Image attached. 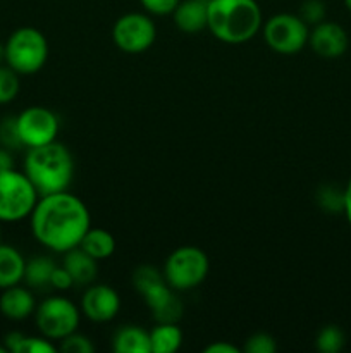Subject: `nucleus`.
I'll list each match as a JSON object with an SVG mask.
<instances>
[{
	"label": "nucleus",
	"mask_w": 351,
	"mask_h": 353,
	"mask_svg": "<svg viewBox=\"0 0 351 353\" xmlns=\"http://www.w3.org/2000/svg\"><path fill=\"white\" fill-rule=\"evenodd\" d=\"M30 223L38 243L55 254H65L79 247L85 233L92 228V217L86 203L65 190L40 196Z\"/></svg>",
	"instance_id": "1"
},
{
	"label": "nucleus",
	"mask_w": 351,
	"mask_h": 353,
	"mask_svg": "<svg viewBox=\"0 0 351 353\" xmlns=\"http://www.w3.org/2000/svg\"><path fill=\"white\" fill-rule=\"evenodd\" d=\"M206 30L229 45L246 43L262 31L264 17L257 0H210Z\"/></svg>",
	"instance_id": "2"
},
{
	"label": "nucleus",
	"mask_w": 351,
	"mask_h": 353,
	"mask_svg": "<svg viewBox=\"0 0 351 353\" xmlns=\"http://www.w3.org/2000/svg\"><path fill=\"white\" fill-rule=\"evenodd\" d=\"M24 174L30 178L40 196L65 192L74 178V159L69 148L57 140L28 148Z\"/></svg>",
	"instance_id": "3"
},
{
	"label": "nucleus",
	"mask_w": 351,
	"mask_h": 353,
	"mask_svg": "<svg viewBox=\"0 0 351 353\" xmlns=\"http://www.w3.org/2000/svg\"><path fill=\"white\" fill-rule=\"evenodd\" d=\"M48 61V41L40 30L17 28L6 41V64L17 74H34Z\"/></svg>",
	"instance_id": "4"
},
{
	"label": "nucleus",
	"mask_w": 351,
	"mask_h": 353,
	"mask_svg": "<svg viewBox=\"0 0 351 353\" xmlns=\"http://www.w3.org/2000/svg\"><path fill=\"white\" fill-rule=\"evenodd\" d=\"M38 199L40 195L24 171L14 168L0 171V223H19L30 217Z\"/></svg>",
	"instance_id": "5"
},
{
	"label": "nucleus",
	"mask_w": 351,
	"mask_h": 353,
	"mask_svg": "<svg viewBox=\"0 0 351 353\" xmlns=\"http://www.w3.org/2000/svg\"><path fill=\"white\" fill-rule=\"evenodd\" d=\"M210 262L205 252L193 245H184L172 252L164 264V279L176 292H188L206 279Z\"/></svg>",
	"instance_id": "6"
},
{
	"label": "nucleus",
	"mask_w": 351,
	"mask_h": 353,
	"mask_svg": "<svg viewBox=\"0 0 351 353\" xmlns=\"http://www.w3.org/2000/svg\"><path fill=\"white\" fill-rule=\"evenodd\" d=\"M262 34L265 43L275 54L295 55L308 45L310 26L298 14L281 12L262 24Z\"/></svg>",
	"instance_id": "7"
},
{
	"label": "nucleus",
	"mask_w": 351,
	"mask_h": 353,
	"mask_svg": "<svg viewBox=\"0 0 351 353\" xmlns=\"http://www.w3.org/2000/svg\"><path fill=\"white\" fill-rule=\"evenodd\" d=\"M81 312L65 296L55 295L48 296L40 302L34 310V321L41 336L52 341H61L62 338L69 336L78 331Z\"/></svg>",
	"instance_id": "8"
},
{
	"label": "nucleus",
	"mask_w": 351,
	"mask_h": 353,
	"mask_svg": "<svg viewBox=\"0 0 351 353\" xmlns=\"http://www.w3.org/2000/svg\"><path fill=\"white\" fill-rule=\"evenodd\" d=\"M157 38V28L151 17L143 12H127L114 23L112 40L124 54H143Z\"/></svg>",
	"instance_id": "9"
},
{
	"label": "nucleus",
	"mask_w": 351,
	"mask_h": 353,
	"mask_svg": "<svg viewBox=\"0 0 351 353\" xmlns=\"http://www.w3.org/2000/svg\"><path fill=\"white\" fill-rule=\"evenodd\" d=\"M58 117L50 109L31 105L16 117V130L21 145L28 148L41 147L57 140Z\"/></svg>",
	"instance_id": "10"
},
{
	"label": "nucleus",
	"mask_w": 351,
	"mask_h": 353,
	"mask_svg": "<svg viewBox=\"0 0 351 353\" xmlns=\"http://www.w3.org/2000/svg\"><path fill=\"white\" fill-rule=\"evenodd\" d=\"M120 310V296L109 285H89L81 299V312L93 323H110Z\"/></svg>",
	"instance_id": "11"
},
{
	"label": "nucleus",
	"mask_w": 351,
	"mask_h": 353,
	"mask_svg": "<svg viewBox=\"0 0 351 353\" xmlns=\"http://www.w3.org/2000/svg\"><path fill=\"white\" fill-rule=\"evenodd\" d=\"M308 45L317 55L323 59H337L348 50V33L334 21H322L310 28Z\"/></svg>",
	"instance_id": "12"
},
{
	"label": "nucleus",
	"mask_w": 351,
	"mask_h": 353,
	"mask_svg": "<svg viewBox=\"0 0 351 353\" xmlns=\"http://www.w3.org/2000/svg\"><path fill=\"white\" fill-rule=\"evenodd\" d=\"M143 299L157 323H179L184 312V307L181 299L176 295V290H172L165 281L151 286L148 292L143 293Z\"/></svg>",
	"instance_id": "13"
},
{
	"label": "nucleus",
	"mask_w": 351,
	"mask_h": 353,
	"mask_svg": "<svg viewBox=\"0 0 351 353\" xmlns=\"http://www.w3.org/2000/svg\"><path fill=\"white\" fill-rule=\"evenodd\" d=\"M36 300L30 286L14 285L2 290L0 295V312L10 321H24L30 316H34Z\"/></svg>",
	"instance_id": "14"
},
{
	"label": "nucleus",
	"mask_w": 351,
	"mask_h": 353,
	"mask_svg": "<svg viewBox=\"0 0 351 353\" xmlns=\"http://www.w3.org/2000/svg\"><path fill=\"white\" fill-rule=\"evenodd\" d=\"M172 19L182 33H200L209 24V3L206 0H181L172 12Z\"/></svg>",
	"instance_id": "15"
},
{
	"label": "nucleus",
	"mask_w": 351,
	"mask_h": 353,
	"mask_svg": "<svg viewBox=\"0 0 351 353\" xmlns=\"http://www.w3.org/2000/svg\"><path fill=\"white\" fill-rule=\"evenodd\" d=\"M62 265L71 274L74 286H89L95 281L96 271H98V261L89 257L79 247L65 252L64 259H62Z\"/></svg>",
	"instance_id": "16"
},
{
	"label": "nucleus",
	"mask_w": 351,
	"mask_h": 353,
	"mask_svg": "<svg viewBox=\"0 0 351 353\" xmlns=\"http://www.w3.org/2000/svg\"><path fill=\"white\" fill-rule=\"evenodd\" d=\"M26 259L17 248L0 243V290L24 281Z\"/></svg>",
	"instance_id": "17"
},
{
	"label": "nucleus",
	"mask_w": 351,
	"mask_h": 353,
	"mask_svg": "<svg viewBox=\"0 0 351 353\" xmlns=\"http://www.w3.org/2000/svg\"><path fill=\"white\" fill-rule=\"evenodd\" d=\"M112 348L116 353H151L150 331L133 324L119 327L112 338Z\"/></svg>",
	"instance_id": "18"
},
{
	"label": "nucleus",
	"mask_w": 351,
	"mask_h": 353,
	"mask_svg": "<svg viewBox=\"0 0 351 353\" xmlns=\"http://www.w3.org/2000/svg\"><path fill=\"white\" fill-rule=\"evenodd\" d=\"M79 248L85 250L89 257L95 261H105L110 259L116 252V238L103 228H89L83 236Z\"/></svg>",
	"instance_id": "19"
},
{
	"label": "nucleus",
	"mask_w": 351,
	"mask_h": 353,
	"mask_svg": "<svg viewBox=\"0 0 351 353\" xmlns=\"http://www.w3.org/2000/svg\"><path fill=\"white\" fill-rule=\"evenodd\" d=\"M182 345V331L178 323H157L150 331L151 353H174Z\"/></svg>",
	"instance_id": "20"
},
{
	"label": "nucleus",
	"mask_w": 351,
	"mask_h": 353,
	"mask_svg": "<svg viewBox=\"0 0 351 353\" xmlns=\"http://www.w3.org/2000/svg\"><path fill=\"white\" fill-rule=\"evenodd\" d=\"M57 262L45 255H38L31 261H26V269H24V281L31 290H43L52 288V274H54Z\"/></svg>",
	"instance_id": "21"
},
{
	"label": "nucleus",
	"mask_w": 351,
	"mask_h": 353,
	"mask_svg": "<svg viewBox=\"0 0 351 353\" xmlns=\"http://www.w3.org/2000/svg\"><path fill=\"white\" fill-rule=\"evenodd\" d=\"M6 348L10 353H55L57 347L45 336H26L12 331L6 336Z\"/></svg>",
	"instance_id": "22"
},
{
	"label": "nucleus",
	"mask_w": 351,
	"mask_h": 353,
	"mask_svg": "<svg viewBox=\"0 0 351 353\" xmlns=\"http://www.w3.org/2000/svg\"><path fill=\"white\" fill-rule=\"evenodd\" d=\"M344 343H346V338H344L343 330L334 324L323 326L315 338L317 350L322 353H339L344 348Z\"/></svg>",
	"instance_id": "23"
},
{
	"label": "nucleus",
	"mask_w": 351,
	"mask_h": 353,
	"mask_svg": "<svg viewBox=\"0 0 351 353\" xmlns=\"http://www.w3.org/2000/svg\"><path fill=\"white\" fill-rule=\"evenodd\" d=\"M21 74H17L12 68L7 64L0 65V105L9 103L19 95L21 90Z\"/></svg>",
	"instance_id": "24"
},
{
	"label": "nucleus",
	"mask_w": 351,
	"mask_h": 353,
	"mask_svg": "<svg viewBox=\"0 0 351 353\" xmlns=\"http://www.w3.org/2000/svg\"><path fill=\"white\" fill-rule=\"evenodd\" d=\"M162 281H165L164 272L158 268H155V265H140V268L134 269L133 272V286L141 293V295H143L145 292H148L151 286L158 285V283Z\"/></svg>",
	"instance_id": "25"
},
{
	"label": "nucleus",
	"mask_w": 351,
	"mask_h": 353,
	"mask_svg": "<svg viewBox=\"0 0 351 353\" xmlns=\"http://www.w3.org/2000/svg\"><path fill=\"white\" fill-rule=\"evenodd\" d=\"M57 350L64 353H93L95 352V345L92 343V340L88 336L74 331L72 334H69V336L62 338L58 341Z\"/></svg>",
	"instance_id": "26"
},
{
	"label": "nucleus",
	"mask_w": 351,
	"mask_h": 353,
	"mask_svg": "<svg viewBox=\"0 0 351 353\" xmlns=\"http://www.w3.org/2000/svg\"><path fill=\"white\" fill-rule=\"evenodd\" d=\"M298 16L308 26H315V24L326 21V3L322 0H305L299 7Z\"/></svg>",
	"instance_id": "27"
},
{
	"label": "nucleus",
	"mask_w": 351,
	"mask_h": 353,
	"mask_svg": "<svg viewBox=\"0 0 351 353\" xmlns=\"http://www.w3.org/2000/svg\"><path fill=\"white\" fill-rule=\"evenodd\" d=\"M319 202L329 212H343L344 190H337L336 186H323L319 193Z\"/></svg>",
	"instance_id": "28"
},
{
	"label": "nucleus",
	"mask_w": 351,
	"mask_h": 353,
	"mask_svg": "<svg viewBox=\"0 0 351 353\" xmlns=\"http://www.w3.org/2000/svg\"><path fill=\"white\" fill-rule=\"evenodd\" d=\"M243 350L246 353H275L277 352V341L267 333H255L248 338Z\"/></svg>",
	"instance_id": "29"
},
{
	"label": "nucleus",
	"mask_w": 351,
	"mask_h": 353,
	"mask_svg": "<svg viewBox=\"0 0 351 353\" xmlns=\"http://www.w3.org/2000/svg\"><path fill=\"white\" fill-rule=\"evenodd\" d=\"M181 0H140L143 9L153 16H172Z\"/></svg>",
	"instance_id": "30"
},
{
	"label": "nucleus",
	"mask_w": 351,
	"mask_h": 353,
	"mask_svg": "<svg viewBox=\"0 0 351 353\" xmlns=\"http://www.w3.org/2000/svg\"><path fill=\"white\" fill-rule=\"evenodd\" d=\"M52 288L58 290V292H65V290H71L74 286V281H72L71 274L64 269V265L58 264L55 268L54 274H52V281H50Z\"/></svg>",
	"instance_id": "31"
},
{
	"label": "nucleus",
	"mask_w": 351,
	"mask_h": 353,
	"mask_svg": "<svg viewBox=\"0 0 351 353\" xmlns=\"http://www.w3.org/2000/svg\"><path fill=\"white\" fill-rule=\"evenodd\" d=\"M0 140L6 145H9V147L10 145H21L16 130V117H12L10 121L2 124V128H0Z\"/></svg>",
	"instance_id": "32"
},
{
	"label": "nucleus",
	"mask_w": 351,
	"mask_h": 353,
	"mask_svg": "<svg viewBox=\"0 0 351 353\" xmlns=\"http://www.w3.org/2000/svg\"><path fill=\"white\" fill-rule=\"evenodd\" d=\"M203 352L205 353H240L241 348L233 343H227V341H215V343H210L209 347L203 348Z\"/></svg>",
	"instance_id": "33"
},
{
	"label": "nucleus",
	"mask_w": 351,
	"mask_h": 353,
	"mask_svg": "<svg viewBox=\"0 0 351 353\" xmlns=\"http://www.w3.org/2000/svg\"><path fill=\"white\" fill-rule=\"evenodd\" d=\"M344 216H346L348 223L351 226V179L348 181V185L344 186V209H343Z\"/></svg>",
	"instance_id": "34"
},
{
	"label": "nucleus",
	"mask_w": 351,
	"mask_h": 353,
	"mask_svg": "<svg viewBox=\"0 0 351 353\" xmlns=\"http://www.w3.org/2000/svg\"><path fill=\"white\" fill-rule=\"evenodd\" d=\"M10 168H12V159H10L9 152L0 150V171H3V169H10Z\"/></svg>",
	"instance_id": "35"
},
{
	"label": "nucleus",
	"mask_w": 351,
	"mask_h": 353,
	"mask_svg": "<svg viewBox=\"0 0 351 353\" xmlns=\"http://www.w3.org/2000/svg\"><path fill=\"white\" fill-rule=\"evenodd\" d=\"M6 64V43L0 41V65Z\"/></svg>",
	"instance_id": "36"
},
{
	"label": "nucleus",
	"mask_w": 351,
	"mask_h": 353,
	"mask_svg": "<svg viewBox=\"0 0 351 353\" xmlns=\"http://www.w3.org/2000/svg\"><path fill=\"white\" fill-rule=\"evenodd\" d=\"M344 6H346V9L351 12V0H344Z\"/></svg>",
	"instance_id": "37"
},
{
	"label": "nucleus",
	"mask_w": 351,
	"mask_h": 353,
	"mask_svg": "<svg viewBox=\"0 0 351 353\" xmlns=\"http://www.w3.org/2000/svg\"><path fill=\"white\" fill-rule=\"evenodd\" d=\"M9 350H7L6 348V345H3V347H0V353H7Z\"/></svg>",
	"instance_id": "38"
},
{
	"label": "nucleus",
	"mask_w": 351,
	"mask_h": 353,
	"mask_svg": "<svg viewBox=\"0 0 351 353\" xmlns=\"http://www.w3.org/2000/svg\"><path fill=\"white\" fill-rule=\"evenodd\" d=\"M0 224H2V223H0ZM0 236H2V231H0Z\"/></svg>",
	"instance_id": "39"
},
{
	"label": "nucleus",
	"mask_w": 351,
	"mask_h": 353,
	"mask_svg": "<svg viewBox=\"0 0 351 353\" xmlns=\"http://www.w3.org/2000/svg\"><path fill=\"white\" fill-rule=\"evenodd\" d=\"M206 2H210V0H206Z\"/></svg>",
	"instance_id": "40"
}]
</instances>
